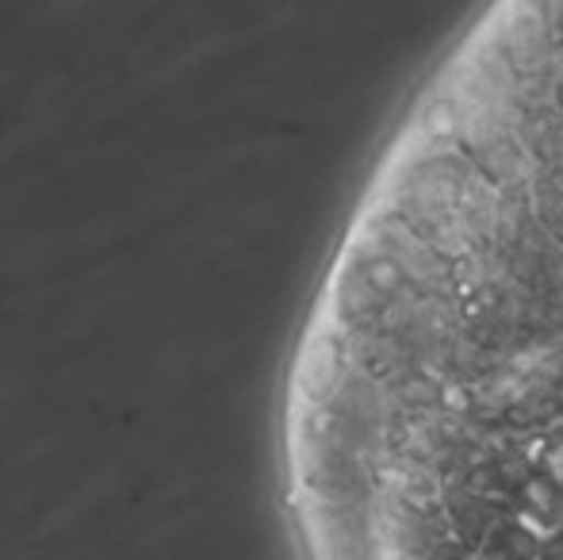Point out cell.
<instances>
[{"instance_id":"6da1fadb","label":"cell","mask_w":563,"mask_h":560,"mask_svg":"<svg viewBox=\"0 0 563 560\" xmlns=\"http://www.w3.org/2000/svg\"><path fill=\"white\" fill-rule=\"evenodd\" d=\"M330 560L563 557V0H487L384 142L280 404Z\"/></svg>"}]
</instances>
